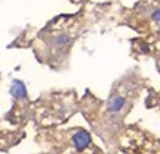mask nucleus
I'll list each match as a JSON object with an SVG mask.
<instances>
[{"label": "nucleus", "instance_id": "obj_5", "mask_svg": "<svg viewBox=\"0 0 160 154\" xmlns=\"http://www.w3.org/2000/svg\"><path fill=\"white\" fill-rule=\"evenodd\" d=\"M153 18H154V21H160V10H154Z\"/></svg>", "mask_w": 160, "mask_h": 154}, {"label": "nucleus", "instance_id": "obj_3", "mask_svg": "<svg viewBox=\"0 0 160 154\" xmlns=\"http://www.w3.org/2000/svg\"><path fill=\"white\" fill-rule=\"evenodd\" d=\"M125 107V98L121 96H115L112 97L110 101H109V106H107V110L110 113H119Z\"/></svg>", "mask_w": 160, "mask_h": 154}, {"label": "nucleus", "instance_id": "obj_1", "mask_svg": "<svg viewBox=\"0 0 160 154\" xmlns=\"http://www.w3.org/2000/svg\"><path fill=\"white\" fill-rule=\"evenodd\" d=\"M72 142L75 145L77 151H84L91 142V137H90L87 131H78L77 134L72 137Z\"/></svg>", "mask_w": 160, "mask_h": 154}, {"label": "nucleus", "instance_id": "obj_4", "mask_svg": "<svg viewBox=\"0 0 160 154\" xmlns=\"http://www.w3.org/2000/svg\"><path fill=\"white\" fill-rule=\"evenodd\" d=\"M69 41H71V37H69L68 34H62V35H58V37H56L54 44H56L58 48H62V47H65V46H68Z\"/></svg>", "mask_w": 160, "mask_h": 154}, {"label": "nucleus", "instance_id": "obj_2", "mask_svg": "<svg viewBox=\"0 0 160 154\" xmlns=\"http://www.w3.org/2000/svg\"><path fill=\"white\" fill-rule=\"evenodd\" d=\"M10 94L18 100H25L27 98V88L21 81H13L12 87H10Z\"/></svg>", "mask_w": 160, "mask_h": 154}]
</instances>
